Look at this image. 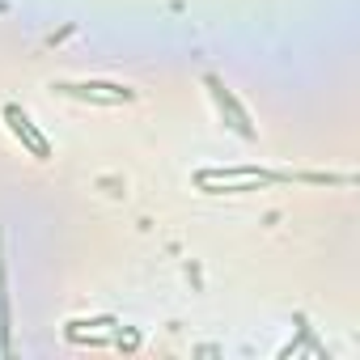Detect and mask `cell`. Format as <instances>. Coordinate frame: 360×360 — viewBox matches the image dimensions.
Returning a JSON list of instances; mask_svg holds the SVG:
<instances>
[{
    "label": "cell",
    "instance_id": "cell-3",
    "mask_svg": "<svg viewBox=\"0 0 360 360\" xmlns=\"http://www.w3.org/2000/svg\"><path fill=\"white\" fill-rule=\"evenodd\" d=\"M208 89H212V98H217V106H221V115H229V123H233V131L238 136H255V127H250V115L233 102V94L221 85V77H208Z\"/></svg>",
    "mask_w": 360,
    "mask_h": 360
},
{
    "label": "cell",
    "instance_id": "cell-1",
    "mask_svg": "<svg viewBox=\"0 0 360 360\" xmlns=\"http://www.w3.org/2000/svg\"><path fill=\"white\" fill-rule=\"evenodd\" d=\"M60 94L68 98H85V102H102V106H115V102H131L136 94L123 89V85H106V81H89V85H56Z\"/></svg>",
    "mask_w": 360,
    "mask_h": 360
},
{
    "label": "cell",
    "instance_id": "cell-2",
    "mask_svg": "<svg viewBox=\"0 0 360 360\" xmlns=\"http://www.w3.org/2000/svg\"><path fill=\"white\" fill-rule=\"evenodd\" d=\"M5 119H9L13 136H18V140H22V144H26V148H30L39 161H43V157H51V144H47V140L34 131V123L26 119V110H22V106H5Z\"/></svg>",
    "mask_w": 360,
    "mask_h": 360
}]
</instances>
